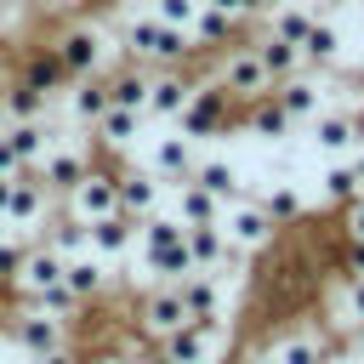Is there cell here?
Segmentation results:
<instances>
[{"mask_svg":"<svg viewBox=\"0 0 364 364\" xmlns=\"http://www.w3.org/2000/svg\"><path fill=\"white\" fill-rule=\"evenodd\" d=\"M131 245H136V222H131V216L108 210V216L85 222V250H91V256H102V262H119Z\"/></svg>","mask_w":364,"mask_h":364,"instance_id":"ac0fdd59","label":"cell"},{"mask_svg":"<svg viewBox=\"0 0 364 364\" xmlns=\"http://www.w3.org/2000/svg\"><path fill=\"white\" fill-rule=\"evenodd\" d=\"M85 165H91V148H80V142H57V136H51V148L34 159V176L46 182L51 199H63V193L85 176Z\"/></svg>","mask_w":364,"mask_h":364,"instance_id":"30bf717a","label":"cell"},{"mask_svg":"<svg viewBox=\"0 0 364 364\" xmlns=\"http://www.w3.org/2000/svg\"><path fill=\"white\" fill-rule=\"evenodd\" d=\"M228 125H233V97H228L216 80H193L182 114H176V131L199 142V136H222Z\"/></svg>","mask_w":364,"mask_h":364,"instance_id":"277c9868","label":"cell"},{"mask_svg":"<svg viewBox=\"0 0 364 364\" xmlns=\"http://www.w3.org/2000/svg\"><path fill=\"white\" fill-rule=\"evenodd\" d=\"M63 284L74 290V301H80V307H91V301H102V296L114 290L108 262H102V256H91V250H80V256H68V262H63Z\"/></svg>","mask_w":364,"mask_h":364,"instance_id":"e0dca14e","label":"cell"},{"mask_svg":"<svg viewBox=\"0 0 364 364\" xmlns=\"http://www.w3.org/2000/svg\"><path fill=\"white\" fill-rule=\"evenodd\" d=\"M34 364H80V358H74L68 347H57V353H46V358H34Z\"/></svg>","mask_w":364,"mask_h":364,"instance_id":"7bdbcfd3","label":"cell"},{"mask_svg":"<svg viewBox=\"0 0 364 364\" xmlns=\"http://www.w3.org/2000/svg\"><path fill=\"white\" fill-rule=\"evenodd\" d=\"M136 131H142V114H136V108H114V102H108V108L97 114V125H91L97 148H108V154H114V148H131Z\"/></svg>","mask_w":364,"mask_h":364,"instance_id":"f546056e","label":"cell"},{"mask_svg":"<svg viewBox=\"0 0 364 364\" xmlns=\"http://www.w3.org/2000/svg\"><path fill=\"white\" fill-rule=\"evenodd\" d=\"M171 188H176V210H171V216H176L182 228H193V222H216V216H222V199L205 193L193 176H188V182H171Z\"/></svg>","mask_w":364,"mask_h":364,"instance_id":"1f68e13d","label":"cell"},{"mask_svg":"<svg viewBox=\"0 0 364 364\" xmlns=\"http://www.w3.org/2000/svg\"><path fill=\"white\" fill-rule=\"evenodd\" d=\"M193 159H199V154H193V136H182V131H176V136H159V142H154L148 171H154L159 182H188Z\"/></svg>","mask_w":364,"mask_h":364,"instance_id":"484cf974","label":"cell"},{"mask_svg":"<svg viewBox=\"0 0 364 364\" xmlns=\"http://www.w3.org/2000/svg\"><path fill=\"white\" fill-rule=\"evenodd\" d=\"M102 364H131V358H102Z\"/></svg>","mask_w":364,"mask_h":364,"instance_id":"f907efd6","label":"cell"},{"mask_svg":"<svg viewBox=\"0 0 364 364\" xmlns=\"http://www.w3.org/2000/svg\"><path fill=\"white\" fill-rule=\"evenodd\" d=\"M0 171H17V159H11V148H6V136H0Z\"/></svg>","mask_w":364,"mask_h":364,"instance_id":"ee69618b","label":"cell"},{"mask_svg":"<svg viewBox=\"0 0 364 364\" xmlns=\"http://www.w3.org/2000/svg\"><path fill=\"white\" fill-rule=\"evenodd\" d=\"M353 330H358V347H364V318H358V324H353Z\"/></svg>","mask_w":364,"mask_h":364,"instance_id":"681fc988","label":"cell"},{"mask_svg":"<svg viewBox=\"0 0 364 364\" xmlns=\"http://www.w3.org/2000/svg\"><path fill=\"white\" fill-rule=\"evenodd\" d=\"M364 188H358V171H353V159H336L330 171H324V199H336V205H347V199H358Z\"/></svg>","mask_w":364,"mask_h":364,"instance_id":"d590c367","label":"cell"},{"mask_svg":"<svg viewBox=\"0 0 364 364\" xmlns=\"http://www.w3.org/2000/svg\"><path fill=\"white\" fill-rule=\"evenodd\" d=\"M199 6H205V0H148V11H154L159 23H176V28H188V23L199 17Z\"/></svg>","mask_w":364,"mask_h":364,"instance_id":"74e56055","label":"cell"},{"mask_svg":"<svg viewBox=\"0 0 364 364\" xmlns=\"http://www.w3.org/2000/svg\"><path fill=\"white\" fill-rule=\"evenodd\" d=\"M330 364H336V358H330Z\"/></svg>","mask_w":364,"mask_h":364,"instance_id":"db71d44e","label":"cell"},{"mask_svg":"<svg viewBox=\"0 0 364 364\" xmlns=\"http://www.w3.org/2000/svg\"><path fill=\"white\" fill-rule=\"evenodd\" d=\"M222 341H228V318H216V324L188 318V324H176L171 336H159V353H165L171 364H216V358H222Z\"/></svg>","mask_w":364,"mask_h":364,"instance_id":"52a82bcc","label":"cell"},{"mask_svg":"<svg viewBox=\"0 0 364 364\" xmlns=\"http://www.w3.org/2000/svg\"><path fill=\"white\" fill-rule=\"evenodd\" d=\"M176 324H188V307H182V296H176V284H148L142 301H136V330H142L148 341H159V336H171Z\"/></svg>","mask_w":364,"mask_h":364,"instance_id":"7c38bea8","label":"cell"},{"mask_svg":"<svg viewBox=\"0 0 364 364\" xmlns=\"http://www.w3.org/2000/svg\"><path fill=\"white\" fill-rule=\"evenodd\" d=\"M57 279H63V256L40 239V245H28V250H23L17 273L6 279V290H11L17 301H28V296H40V290H46V284H57Z\"/></svg>","mask_w":364,"mask_h":364,"instance_id":"4fadbf2b","label":"cell"},{"mask_svg":"<svg viewBox=\"0 0 364 364\" xmlns=\"http://www.w3.org/2000/svg\"><path fill=\"white\" fill-rule=\"evenodd\" d=\"M273 102L290 114V125H307V119L324 108V85H318V74H313V68H301V74H290V80H279V85H273Z\"/></svg>","mask_w":364,"mask_h":364,"instance_id":"2e32d148","label":"cell"},{"mask_svg":"<svg viewBox=\"0 0 364 364\" xmlns=\"http://www.w3.org/2000/svg\"><path fill=\"white\" fill-rule=\"evenodd\" d=\"M313 6H324V11H336V6H347V0H313Z\"/></svg>","mask_w":364,"mask_h":364,"instance_id":"c3c4849f","label":"cell"},{"mask_svg":"<svg viewBox=\"0 0 364 364\" xmlns=\"http://www.w3.org/2000/svg\"><path fill=\"white\" fill-rule=\"evenodd\" d=\"M210 80H216V85L233 97V108H245V102H256V97H267V91H273L267 68L256 63V51H250L245 40H233V46H222V51H216Z\"/></svg>","mask_w":364,"mask_h":364,"instance_id":"3957f363","label":"cell"},{"mask_svg":"<svg viewBox=\"0 0 364 364\" xmlns=\"http://www.w3.org/2000/svg\"><path fill=\"white\" fill-rule=\"evenodd\" d=\"M159 210V176L154 171H136V165H119V216L142 222Z\"/></svg>","mask_w":364,"mask_h":364,"instance_id":"44dd1931","label":"cell"},{"mask_svg":"<svg viewBox=\"0 0 364 364\" xmlns=\"http://www.w3.org/2000/svg\"><path fill=\"white\" fill-rule=\"evenodd\" d=\"M6 193H11V171H0V216H6Z\"/></svg>","mask_w":364,"mask_h":364,"instance_id":"f6af8a7d","label":"cell"},{"mask_svg":"<svg viewBox=\"0 0 364 364\" xmlns=\"http://www.w3.org/2000/svg\"><path fill=\"white\" fill-rule=\"evenodd\" d=\"M0 136H6V148H11V159L17 165H34L46 148H51V125L46 119H0Z\"/></svg>","mask_w":364,"mask_h":364,"instance_id":"83f0119b","label":"cell"},{"mask_svg":"<svg viewBox=\"0 0 364 364\" xmlns=\"http://www.w3.org/2000/svg\"><path fill=\"white\" fill-rule=\"evenodd\" d=\"M353 171H358V188H364V142H358V154H353Z\"/></svg>","mask_w":364,"mask_h":364,"instance_id":"bcb514c9","label":"cell"},{"mask_svg":"<svg viewBox=\"0 0 364 364\" xmlns=\"http://www.w3.org/2000/svg\"><path fill=\"white\" fill-rule=\"evenodd\" d=\"M23 85H34V91H46V97H63L68 91V74H63V63L46 51V46H34V51H23L17 57V68H11Z\"/></svg>","mask_w":364,"mask_h":364,"instance_id":"603a6c76","label":"cell"},{"mask_svg":"<svg viewBox=\"0 0 364 364\" xmlns=\"http://www.w3.org/2000/svg\"><path fill=\"white\" fill-rule=\"evenodd\" d=\"M256 205H262V210H267V216H273L279 228H284V222H296V216L307 210V205H301V193H296V188H284V182H279V188H267V193H262Z\"/></svg>","mask_w":364,"mask_h":364,"instance_id":"8d00e7d4","label":"cell"},{"mask_svg":"<svg viewBox=\"0 0 364 364\" xmlns=\"http://www.w3.org/2000/svg\"><path fill=\"white\" fill-rule=\"evenodd\" d=\"M108 28H114L119 51H125L131 63H142V68H188V63L199 57L193 40H188V28L159 23L154 11H119Z\"/></svg>","mask_w":364,"mask_h":364,"instance_id":"6da1fadb","label":"cell"},{"mask_svg":"<svg viewBox=\"0 0 364 364\" xmlns=\"http://www.w3.org/2000/svg\"><path fill=\"white\" fill-rule=\"evenodd\" d=\"M301 68H313V74H330V68H341V28L330 23V17H313V28L301 34Z\"/></svg>","mask_w":364,"mask_h":364,"instance_id":"ffe728a7","label":"cell"},{"mask_svg":"<svg viewBox=\"0 0 364 364\" xmlns=\"http://www.w3.org/2000/svg\"><path fill=\"white\" fill-rule=\"evenodd\" d=\"M188 176H193L205 193H216L222 205H228V199H239V171H233L228 159H193V171H188Z\"/></svg>","mask_w":364,"mask_h":364,"instance_id":"e575fe53","label":"cell"},{"mask_svg":"<svg viewBox=\"0 0 364 364\" xmlns=\"http://www.w3.org/2000/svg\"><path fill=\"white\" fill-rule=\"evenodd\" d=\"M51 11H74V6H85V0H46Z\"/></svg>","mask_w":364,"mask_h":364,"instance_id":"7dc6e473","label":"cell"},{"mask_svg":"<svg viewBox=\"0 0 364 364\" xmlns=\"http://www.w3.org/2000/svg\"><path fill=\"white\" fill-rule=\"evenodd\" d=\"M313 17H318L313 0H267V11H262L256 23H262V34H279V40L301 46V34L313 28Z\"/></svg>","mask_w":364,"mask_h":364,"instance_id":"d6986e66","label":"cell"},{"mask_svg":"<svg viewBox=\"0 0 364 364\" xmlns=\"http://www.w3.org/2000/svg\"><path fill=\"white\" fill-rule=\"evenodd\" d=\"M347 239H364V193L347 199Z\"/></svg>","mask_w":364,"mask_h":364,"instance_id":"60d3db41","label":"cell"},{"mask_svg":"<svg viewBox=\"0 0 364 364\" xmlns=\"http://www.w3.org/2000/svg\"><path fill=\"white\" fill-rule=\"evenodd\" d=\"M273 364H330V347L318 330H284L273 347H267Z\"/></svg>","mask_w":364,"mask_h":364,"instance_id":"f1b7e54d","label":"cell"},{"mask_svg":"<svg viewBox=\"0 0 364 364\" xmlns=\"http://www.w3.org/2000/svg\"><path fill=\"white\" fill-rule=\"evenodd\" d=\"M358 28H364V6H358Z\"/></svg>","mask_w":364,"mask_h":364,"instance_id":"816d5d0a","label":"cell"},{"mask_svg":"<svg viewBox=\"0 0 364 364\" xmlns=\"http://www.w3.org/2000/svg\"><path fill=\"white\" fill-rule=\"evenodd\" d=\"M51 102H57V97H46V91L23 85L17 74L0 85V119H6V125H11V119H51Z\"/></svg>","mask_w":364,"mask_h":364,"instance_id":"4316f807","label":"cell"},{"mask_svg":"<svg viewBox=\"0 0 364 364\" xmlns=\"http://www.w3.org/2000/svg\"><path fill=\"white\" fill-rule=\"evenodd\" d=\"M63 108H68V119H74L80 131H91V125H97V114L108 108V85H102V74H91V80H68Z\"/></svg>","mask_w":364,"mask_h":364,"instance_id":"d4e9b609","label":"cell"},{"mask_svg":"<svg viewBox=\"0 0 364 364\" xmlns=\"http://www.w3.org/2000/svg\"><path fill=\"white\" fill-rule=\"evenodd\" d=\"M205 6H216V11H228V17H239V23H256V17L267 11V0H205Z\"/></svg>","mask_w":364,"mask_h":364,"instance_id":"f35d334b","label":"cell"},{"mask_svg":"<svg viewBox=\"0 0 364 364\" xmlns=\"http://www.w3.org/2000/svg\"><path fill=\"white\" fill-rule=\"evenodd\" d=\"M216 222H222L228 245H233V250H245V256H256V250H267V245L279 239V222H273L256 199H245V193H239V199H228Z\"/></svg>","mask_w":364,"mask_h":364,"instance_id":"8992f818","label":"cell"},{"mask_svg":"<svg viewBox=\"0 0 364 364\" xmlns=\"http://www.w3.org/2000/svg\"><path fill=\"white\" fill-rule=\"evenodd\" d=\"M131 364H171V358H165V353H159V341H148V347H142V353H136V358H131Z\"/></svg>","mask_w":364,"mask_h":364,"instance_id":"b9f144b4","label":"cell"},{"mask_svg":"<svg viewBox=\"0 0 364 364\" xmlns=\"http://www.w3.org/2000/svg\"><path fill=\"white\" fill-rule=\"evenodd\" d=\"M307 125H313V148L318 154H353L364 142V119L353 108H318Z\"/></svg>","mask_w":364,"mask_h":364,"instance_id":"5bb4252c","label":"cell"},{"mask_svg":"<svg viewBox=\"0 0 364 364\" xmlns=\"http://www.w3.org/2000/svg\"><path fill=\"white\" fill-rule=\"evenodd\" d=\"M250 51H256V63L267 68V80L279 85V80H290V74H301V51L290 46V40H279V34H256L250 40Z\"/></svg>","mask_w":364,"mask_h":364,"instance_id":"4dcf8cb0","label":"cell"},{"mask_svg":"<svg viewBox=\"0 0 364 364\" xmlns=\"http://www.w3.org/2000/svg\"><path fill=\"white\" fill-rule=\"evenodd\" d=\"M245 131H250V136H267V142L290 136V114L273 102V91H267V97H256V102H245Z\"/></svg>","mask_w":364,"mask_h":364,"instance_id":"d6a6232c","label":"cell"},{"mask_svg":"<svg viewBox=\"0 0 364 364\" xmlns=\"http://www.w3.org/2000/svg\"><path fill=\"white\" fill-rule=\"evenodd\" d=\"M51 193H46V182L34 176V165H17L11 171V193H6V228H40L46 216H51Z\"/></svg>","mask_w":364,"mask_h":364,"instance_id":"ba28073f","label":"cell"},{"mask_svg":"<svg viewBox=\"0 0 364 364\" xmlns=\"http://www.w3.org/2000/svg\"><path fill=\"white\" fill-rule=\"evenodd\" d=\"M46 245L68 262V256H80L85 250V222L80 216H68L63 205H51V216H46Z\"/></svg>","mask_w":364,"mask_h":364,"instance_id":"836d02e7","label":"cell"},{"mask_svg":"<svg viewBox=\"0 0 364 364\" xmlns=\"http://www.w3.org/2000/svg\"><path fill=\"white\" fill-rule=\"evenodd\" d=\"M11 341H17V353H28V358H46V353L68 347V318H57V313H40V307H17V318H11Z\"/></svg>","mask_w":364,"mask_h":364,"instance_id":"9c48e42d","label":"cell"},{"mask_svg":"<svg viewBox=\"0 0 364 364\" xmlns=\"http://www.w3.org/2000/svg\"><path fill=\"white\" fill-rule=\"evenodd\" d=\"M239 34H245V23H239V17H228V11H216V6H199V17L188 23L193 51H222V46H233Z\"/></svg>","mask_w":364,"mask_h":364,"instance_id":"7402d4cb","label":"cell"},{"mask_svg":"<svg viewBox=\"0 0 364 364\" xmlns=\"http://www.w3.org/2000/svg\"><path fill=\"white\" fill-rule=\"evenodd\" d=\"M148 74L154 68H142V63H119V68H102V85H108V102L114 108H136L142 114V102H148Z\"/></svg>","mask_w":364,"mask_h":364,"instance_id":"cb8c5ba5","label":"cell"},{"mask_svg":"<svg viewBox=\"0 0 364 364\" xmlns=\"http://www.w3.org/2000/svg\"><path fill=\"white\" fill-rule=\"evenodd\" d=\"M68 216H80V222H97V216H108V210H119V165H85V176L57 199Z\"/></svg>","mask_w":364,"mask_h":364,"instance_id":"5b68a950","label":"cell"},{"mask_svg":"<svg viewBox=\"0 0 364 364\" xmlns=\"http://www.w3.org/2000/svg\"><path fill=\"white\" fill-rule=\"evenodd\" d=\"M193 91V74L188 68H154L148 74V102H142V119H176L182 102Z\"/></svg>","mask_w":364,"mask_h":364,"instance_id":"9a60e30c","label":"cell"},{"mask_svg":"<svg viewBox=\"0 0 364 364\" xmlns=\"http://www.w3.org/2000/svg\"><path fill=\"white\" fill-rule=\"evenodd\" d=\"M46 51L63 63L68 80H91V74H102V68L114 63L119 40H114V28H108L102 17H63V23L46 34Z\"/></svg>","mask_w":364,"mask_h":364,"instance_id":"7a4b0ae2","label":"cell"},{"mask_svg":"<svg viewBox=\"0 0 364 364\" xmlns=\"http://www.w3.org/2000/svg\"><path fill=\"white\" fill-rule=\"evenodd\" d=\"M256 364H273V358H256Z\"/></svg>","mask_w":364,"mask_h":364,"instance_id":"f5cc1de1","label":"cell"},{"mask_svg":"<svg viewBox=\"0 0 364 364\" xmlns=\"http://www.w3.org/2000/svg\"><path fill=\"white\" fill-rule=\"evenodd\" d=\"M176 296H182L188 318H205V324L228 318V279H222V273L193 267V273H182V279H176Z\"/></svg>","mask_w":364,"mask_h":364,"instance_id":"8fae6325","label":"cell"},{"mask_svg":"<svg viewBox=\"0 0 364 364\" xmlns=\"http://www.w3.org/2000/svg\"><path fill=\"white\" fill-rule=\"evenodd\" d=\"M23 250H28V239H0V284L17 273V262H23Z\"/></svg>","mask_w":364,"mask_h":364,"instance_id":"ab89813d","label":"cell"}]
</instances>
